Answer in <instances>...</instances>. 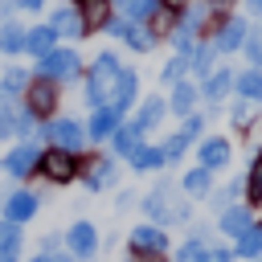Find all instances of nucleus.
Here are the masks:
<instances>
[{
  "mask_svg": "<svg viewBox=\"0 0 262 262\" xmlns=\"http://www.w3.org/2000/svg\"><path fill=\"white\" fill-rule=\"evenodd\" d=\"M119 57L115 53H98L94 66H90V78H86V102L98 111V106H111L115 98V82H119Z\"/></svg>",
  "mask_w": 262,
  "mask_h": 262,
  "instance_id": "nucleus-1",
  "label": "nucleus"
},
{
  "mask_svg": "<svg viewBox=\"0 0 262 262\" xmlns=\"http://www.w3.org/2000/svg\"><path fill=\"white\" fill-rule=\"evenodd\" d=\"M180 188L176 184H156L151 192H147V201H143V209H147V217H151V225H176V221H188V201H180L176 196Z\"/></svg>",
  "mask_w": 262,
  "mask_h": 262,
  "instance_id": "nucleus-2",
  "label": "nucleus"
},
{
  "mask_svg": "<svg viewBox=\"0 0 262 262\" xmlns=\"http://www.w3.org/2000/svg\"><path fill=\"white\" fill-rule=\"evenodd\" d=\"M246 33H250L246 16H225V20H217L209 29V41L217 45V53H237L246 45Z\"/></svg>",
  "mask_w": 262,
  "mask_h": 262,
  "instance_id": "nucleus-3",
  "label": "nucleus"
},
{
  "mask_svg": "<svg viewBox=\"0 0 262 262\" xmlns=\"http://www.w3.org/2000/svg\"><path fill=\"white\" fill-rule=\"evenodd\" d=\"M78 53L74 49H49L45 57H41V66H37V74L41 78H49V82H70V78H78Z\"/></svg>",
  "mask_w": 262,
  "mask_h": 262,
  "instance_id": "nucleus-4",
  "label": "nucleus"
},
{
  "mask_svg": "<svg viewBox=\"0 0 262 262\" xmlns=\"http://www.w3.org/2000/svg\"><path fill=\"white\" fill-rule=\"evenodd\" d=\"M41 172H45V180H53V184H66V180H74L78 176V160H74V151H61V147H53V151H45L41 156V164H37Z\"/></svg>",
  "mask_w": 262,
  "mask_h": 262,
  "instance_id": "nucleus-5",
  "label": "nucleus"
},
{
  "mask_svg": "<svg viewBox=\"0 0 262 262\" xmlns=\"http://www.w3.org/2000/svg\"><path fill=\"white\" fill-rule=\"evenodd\" d=\"M106 33H111V37H119L123 45H131L135 53H147V49L156 45V33H147L143 25H131V20H123V16L106 20Z\"/></svg>",
  "mask_w": 262,
  "mask_h": 262,
  "instance_id": "nucleus-6",
  "label": "nucleus"
},
{
  "mask_svg": "<svg viewBox=\"0 0 262 262\" xmlns=\"http://www.w3.org/2000/svg\"><path fill=\"white\" fill-rule=\"evenodd\" d=\"M25 106H29L33 115H53V111H57V82H49V78L29 82V90H25Z\"/></svg>",
  "mask_w": 262,
  "mask_h": 262,
  "instance_id": "nucleus-7",
  "label": "nucleus"
},
{
  "mask_svg": "<svg viewBox=\"0 0 262 262\" xmlns=\"http://www.w3.org/2000/svg\"><path fill=\"white\" fill-rule=\"evenodd\" d=\"M164 250H168V233H164L160 225H135V229H131V254L156 258V254H164Z\"/></svg>",
  "mask_w": 262,
  "mask_h": 262,
  "instance_id": "nucleus-8",
  "label": "nucleus"
},
{
  "mask_svg": "<svg viewBox=\"0 0 262 262\" xmlns=\"http://www.w3.org/2000/svg\"><path fill=\"white\" fill-rule=\"evenodd\" d=\"M229 156H233V147H229L225 135H209V139H201V147H196V160H201V168H209V172H221V168L229 164Z\"/></svg>",
  "mask_w": 262,
  "mask_h": 262,
  "instance_id": "nucleus-9",
  "label": "nucleus"
},
{
  "mask_svg": "<svg viewBox=\"0 0 262 262\" xmlns=\"http://www.w3.org/2000/svg\"><path fill=\"white\" fill-rule=\"evenodd\" d=\"M82 176H86V188H106V184H115V176H119V164L111 160V156H94V160H82V168H78Z\"/></svg>",
  "mask_w": 262,
  "mask_h": 262,
  "instance_id": "nucleus-10",
  "label": "nucleus"
},
{
  "mask_svg": "<svg viewBox=\"0 0 262 262\" xmlns=\"http://www.w3.org/2000/svg\"><path fill=\"white\" fill-rule=\"evenodd\" d=\"M33 111L29 106H12L8 98H0V135H29L33 131Z\"/></svg>",
  "mask_w": 262,
  "mask_h": 262,
  "instance_id": "nucleus-11",
  "label": "nucleus"
},
{
  "mask_svg": "<svg viewBox=\"0 0 262 262\" xmlns=\"http://www.w3.org/2000/svg\"><path fill=\"white\" fill-rule=\"evenodd\" d=\"M45 135L53 139V147H61V151H78L82 147V139H86V131L74 123V119H53L49 127H45Z\"/></svg>",
  "mask_w": 262,
  "mask_h": 262,
  "instance_id": "nucleus-12",
  "label": "nucleus"
},
{
  "mask_svg": "<svg viewBox=\"0 0 262 262\" xmlns=\"http://www.w3.org/2000/svg\"><path fill=\"white\" fill-rule=\"evenodd\" d=\"M250 225H254V213H250V205H229V209L217 217V229H221L225 237H233V242H237V237H242Z\"/></svg>",
  "mask_w": 262,
  "mask_h": 262,
  "instance_id": "nucleus-13",
  "label": "nucleus"
},
{
  "mask_svg": "<svg viewBox=\"0 0 262 262\" xmlns=\"http://www.w3.org/2000/svg\"><path fill=\"white\" fill-rule=\"evenodd\" d=\"M233 78H237V74H233L229 66H217V70L205 78V86H201V98H209V102L217 106L221 98H229V90H233Z\"/></svg>",
  "mask_w": 262,
  "mask_h": 262,
  "instance_id": "nucleus-14",
  "label": "nucleus"
},
{
  "mask_svg": "<svg viewBox=\"0 0 262 262\" xmlns=\"http://www.w3.org/2000/svg\"><path fill=\"white\" fill-rule=\"evenodd\" d=\"M135 94H139V74L123 66V70H119V82H115V98H111V106L123 115V111L135 102Z\"/></svg>",
  "mask_w": 262,
  "mask_h": 262,
  "instance_id": "nucleus-15",
  "label": "nucleus"
},
{
  "mask_svg": "<svg viewBox=\"0 0 262 262\" xmlns=\"http://www.w3.org/2000/svg\"><path fill=\"white\" fill-rule=\"evenodd\" d=\"M66 246H70L78 258H90V254H94V246H98V229H94L90 221H78V225L66 233Z\"/></svg>",
  "mask_w": 262,
  "mask_h": 262,
  "instance_id": "nucleus-16",
  "label": "nucleus"
},
{
  "mask_svg": "<svg viewBox=\"0 0 262 262\" xmlns=\"http://www.w3.org/2000/svg\"><path fill=\"white\" fill-rule=\"evenodd\" d=\"M115 8H119L123 20L143 25V20H156V12H160L164 4H160V0H115Z\"/></svg>",
  "mask_w": 262,
  "mask_h": 262,
  "instance_id": "nucleus-17",
  "label": "nucleus"
},
{
  "mask_svg": "<svg viewBox=\"0 0 262 262\" xmlns=\"http://www.w3.org/2000/svg\"><path fill=\"white\" fill-rule=\"evenodd\" d=\"M49 29H53L57 37H86V20H82L78 8H57L53 20H49Z\"/></svg>",
  "mask_w": 262,
  "mask_h": 262,
  "instance_id": "nucleus-18",
  "label": "nucleus"
},
{
  "mask_svg": "<svg viewBox=\"0 0 262 262\" xmlns=\"http://www.w3.org/2000/svg\"><path fill=\"white\" fill-rule=\"evenodd\" d=\"M119 123H123V115H119L115 106H98V111L90 115V127H86V135H90V139H111Z\"/></svg>",
  "mask_w": 262,
  "mask_h": 262,
  "instance_id": "nucleus-19",
  "label": "nucleus"
},
{
  "mask_svg": "<svg viewBox=\"0 0 262 262\" xmlns=\"http://www.w3.org/2000/svg\"><path fill=\"white\" fill-rule=\"evenodd\" d=\"M37 164H41V151H37L33 143H20V147H12V151H8V160H4V168H8L12 176H29Z\"/></svg>",
  "mask_w": 262,
  "mask_h": 262,
  "instance_id": "nucleus-20",
  "label": "nucleus"
},
{
  "mask_svg": "<svg viewBox=\"0 0 262 262\" xmlns=\"http://www.w3.org/2000/svg\"><path fill=\"white\" fill-rule=\"evenodd\" d=\"M213 61H217V45H213L209 37H205V41H196V49L188 53V70H192L196 78H209V74L217 70Z\"/></svg>",
  "mask_w": 262,
  "mask_h": 262,
  "instance_id": "nucleus-21",
  "label": "nucleus"
},
{
  "mask_svg": "<svg viewBox=\"0 0 262 262\" xmlns=\"http://www.w3.org/2000/svg\"><path fill=\"white\" fill-rule=\"evenodd\" d=\"M111 139H115V151H119V156H127V160H131V156L143 147V131H139L135 123H119Z\"/></svg>",
  "mask_w": 262,
  "mask_h": 262,
  "instance_id": "nucleus-22",
  "label": "nucleus"
},
{
  "mask_svg": "<svg viewBox=\"0 0 262 262\" xmlns=\"http://www.w3.org/2000/svg\"><path fill=\"white\" fill-rule=\"evenodd\" d=\"M233 90H237V98H246V102H262V70L246 66V70L233 78Z\"/></svg>",
  "mask_w": 262,
  "mask_h": 262,
  "instance_id": "nucleus-23",
  "label": "nucleus"
},
{
  "mask_svg": "<svg viewBox=\"0 0 262 262\" xmlns=\"http://www.w3.org/2000/svg\"><path fill=\"white\" fill-rule=\"evenodd\" d=\"M196 98H201V90L184 78V82H176L172 86V98H168V111H176V115H192V106H196Z\"/></svg>",
  "mask_w": 262,
  "mask_h": 262,
  "instance_id": "nucleus-24",
  "label": "nucleus"
},
{
  "mask_svg": "<svg viewBox=\"0 0 262 262\" xmlns=\"http://www.w3.org/2000/svg\"><path fill=\"white\" fill-rule=\"evenodd\" d=\"M180 188H184L188 196H209V192H213V172L196 164V168H188V172L180 176Z\"/></svg>",
  "mask_w": 262,
  "mask_h": 262,
  "instance_id": "nucleus-25",
  "label": "nucleus"
},
{
  "mask_svg": "<svg viewBox=\"0 0 262 262\" xmlns=\"http://www.w3.org/2000/svg\"><path fill=\"white\" fill-rule=\"evenodd\" d=\"M78 12H82V20H86V33L106 29V20H111V4H106V0H78Z\"/></svg>",
  "mask_w": 262,
  "mask_h": 262,
  "instance_id": "nucleus-26",
  "label": "nucleus"
},
{
  "mask_svg": "<svg viewBox=\"0 0 262 262\" xmlns=\"http://www.w3.org/2000/svg\"><path fill=\"white\" fill-rule=\"evenodd\" d=\"M233 258H246V262H254V258H262V221H254L242 237H237V246H233Z\"/></svg>",
  "mask_w": 262,
  "mask_h": 262,
  "instance_id": "nucleus-27",
  "label": "nucleus"
},
{
  "mask_svg": "<svg viewBox=\"0 0 262 262\" xmlns=\"http://www.w3.org/2000/svg\"><path fill=\"white\" fill-rule=\"evenodd\" d=\"M53 41H57V33H53L49 25H41V29H25V49H29L33 57H45V53L53 49Z\"/></svg>",
  "mask_w": 262,
  "mask_h": 262,
  "instance_id": "nucleus-28",
  "label": "nucleus"
},
{
  "mask_svg": "<svg viewBox=\"0 0 262 262\" xmlns=\"http://www.w3.org/2000/svg\"><path fill=\"white\" fill-rule=\"evenodd\" d=\"M4 213H8V221H29L37 213V196L33 192H12L4 201Z\"/></svg>",
  "mask_w": 262,
  "mask_h": 262,
  "instance_id": "nucleus-29",
  "label": "nucleus"
},
{
  "mask_svg": "<svg viewBox=\"0 0 262 262\" xmlns=\"http://www.w3.org/2000/svg\"><path fill=\"white\" fill-rule=\"evenodd\" d=\"M164 111H168V106H164V98H147V102L135 111V119H131V123H135L139 131H147V127H156V123L164 119Z\"/></svg>",
  "mask_w": 262,
  "mask_h": 262,
  "instance_id": "nucleus-30",
  "label": "nucleus"
},
{
  "mask_svg": "<svg viewBox=\"0 0 262 262\" xmlns=\"http://www.w3.org/2000/svg\"><path fill=\"white\" fill-rule=\"evenodd\" d=\"M246 201L250 205H262V151L250 160V168H246Z\"/></svg>",
  "mask_w": 262,
  "mask_h": 262,
  "instance_id": "nucleus-31",
  "label": "nucleus"
},
{
  "mask_svg": "<svg viewBox=\"0 0 262 262\" xmlns=\"http://www.w3.org/2000/svg\"><path fill=\"white\" fill-rule=\"evenodd\" d=\"M237 192H246V176H237V180H229V184H225L221 192H213L209 201H213V209H217V213H225L229 205H237Z\"/></svg>",
  "mask_w": 262,
  "mask_h": 262,
  "instance_id": "nucleus-32",
  "label": "nucleus"
},
{
  "mask_svg": "<svg viewBox=\"0 0 262 262\" xmlns=\"http://www.w3.org/2000/svg\"><path fill=\"white\" fill-rule=\"evenodd\" d=\"M131 168L135 172H156V168H164V151L160 147H139L131 156Z\"/></svg>",
  "mask_w": 262,
  "mask_h": 262,
  "instance_id": "nucleus-33",
  "label": "nucleus"
},
{
  "mask_svg": "<svg viewBox=\"0 0 262 262\" xmlns=\"http://www.w3.org/2000/svg\"><path fill=\"white\" fill-rule=\"evenodd\" d=\"M0 49L4 53H20L25 49V29L20 25H4L0 29Z\"/></svg>",
  "mask_w": 262,
  "mask_h": 262,
  "instance_id": "nucleus-34",
  "label": "nucleus"
},
{
  "mask_svg": "<svg viewBox=\"0 0 262 262\" xmlns=\"http://www.w3.org/2000/svg\"><path fill=\"white\" fill-rule=\"evenodd\" d=\"M184 74H188V57H180V53H176V57H172V61H168V66L160 70V78H164L168 86H176V82H184Z\"/></svg>",
  "mask_w": 262,
  "mask_h": 262,
  "instance_id": "nucleus-35",
  "label": "nucleus"
},
{
  "mask_svg": "<svg viewBox=\"0 0 262 262\" xmlns=\"http://www.w3.org/2000/svg\"><path fill=\"white\" fill-rule=\"evenodd\" d=\"M242 53H246V61L254 66V70H262V33H246V45H242Z\"/></svg>",
  "mask_w": 262,
  "mask_h": 262,
  "instance_id": "nucleus-36",
  "label": "nucleus"
},
{
  "mask_svg": "<svg viewBox=\"0 0 262 262\" xmlns=\"http://www.w3.org/2000/svg\"><path fill=\"white\" fill-rule=\"evenodd\" d=\"M201 131H205V115H184V123H180V139L184 143H192V139H201Z\"/></svg>",
  "mask_w": 262,
  "mask_h": 262,
  "instance_id": "nucleus-37",
  "label": "nucleus"
},
{
  "mask_svg": "<svg viewBox=\"0 0 262 262\" xmlns=\"http://www.w3.org/2000/svg\"><path fill=\"white\" fill-rule=\"evenodd\" d=\"M160 151H164V164H180V156L188 151V143H184L180 135H168V139L160 143Z\"/></svg>",
  "mask_w": 262,
  "mask_h": 262,
  "instance_id": "nucleus-38",
  "label": "nucleus"
},
{
  "mask_svg": "<svg viewBox=\"0 0 262 262\" xmlns=\"http://www.w3.org/2000/svg\"><path fill=\"white\" fill-rule=\"evenodd\" d=\"M176 262H205V242H201V237H188V242L176 250Z\"/></svg>",
  "mask_w": 262,
  "mask_h": 262,
  "instance_id": "nucleus-39",
  "label": "nucleus"
},
{
  "mask_svg": "<svg viewBox=\"0 0 262 262\" xmlns=\"http://www.w3.org/2000/svg\"><path fill=\"white\" fill-rule=\"evenodd\" d=\"M0 90H4V94H20V90H29V74H25V70H8L4 82H0Z\"/></svg>",
  "mask_w": 262,
  "mask_h": 262,
  "instance_id": "nucleus-40",
  "label": "nucleus"
},
{
  "mask_svg": "<svg viewBox=\"0 0 262 262\" xmlns=\"http://www.w3.org/2000/svg\"><path fill=\"white\" fill-rule=\"evenodd\" d=\"M20 246V229H16V221H4L0 225V250H16Z\"/></svg>",
  "mask_w": 262,
  "mask_h": 262,
  "instance_id": "nucleus-41",
  "label": "nucleus"
},
{
  "mask_svg": "<svg viewBox=\"0 0 262 262\" xmlns=\"http://www.w3.org/2000/svg\"><path fill=\"white\" fill-rule=\"evenodd\" d=\"M250 106H254V102H246V98L233 102V127H250Z\"/></svg>",
  "mask_w": 262,
  "mask_h": 262,
  "instance_id": "nucleus-42",
  "label": "nucleus"
},
{
  "mask_svg": "<svg viewBox=\"0 0 262 262\" xmlns=\"http://www.w3.org/2000/svg\"><path fill=\"white\" fill-rule=\"evenodd\" d=\"M205 262H233V250H225V246H205Z\"/></svg>",
  "mask_w": 262,
  "mask_h": 262,
  "instance_id": "nucleus-43",
  "label": "nucleus"
},
{
  "mask_svg": "<svg viewBox=\"0 0 262 262\" xmlns=\"http://www.w3.org/2000/svg\"><path fill=\"white\" fill-rule=\"evenodd\" d=\"M16 4H20V8H41L45 0H16Z\"/></svg>",
  "mask_w": 262,
  "mask_h": 262,
  "instance_id": "nucleus-44",
  "label": "nucleus"
},
{
  "mask_svg": "<svg viewBox=\"0 0 262 262\" xmlns=\"http://www.w3.org/2000/svg\"><path fill=\"white\" fill-rule=\"evenodd\" d=\"M246 8H250V12H258V16H262V0H246Z\"/></svg>",
  "mask_w": 262,
  "mask_h": 262,
  "instance_id": "nucleus-45",
  "label": "nucleus"
},
{
  "mask_svg": "<svg viewBox=\"0 0 262 262\" xmlns=\"http://www.w3.org/2000/svg\"><path fill=\"white\" fill-rule=\"evenodd\" d=\"M33 262H53V258H33Z\"/></svg>",
  "mask_w": 262,
  "mask_h": 262,
  "instance_id": "nucleus-46",
  "label": "nucleus"
},
{
  "mask_svg": "<svg viewBox=\"0 0 262 262\" xmlns=\"http://www.w3.org/2000/svg\"><path fill=\"white\" fill-rule=\"evenodd\" d=\"M57 262H66V258H57Z\"/></svg>",
  "mask_w": 262,
  "mask_h": 262,
  "instance_id": "nucleus-47",
  "label": "nucleus"
},
{
  "mask_svg": "<svg viewBox=\"0 0 262 262\" xmlns=\"http://www.w3.org/2000/svg\"><path fill=\"white\" fill-rule=\"evenodd\" d=\"M258 262H262V258H258Z\"/></svg>",
  "mask_w": 262,
  "mask_h": 262,
  "instance_id": "nucleus-48",
  "label": "nucleus"
}]
</instances>
